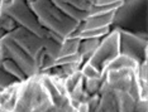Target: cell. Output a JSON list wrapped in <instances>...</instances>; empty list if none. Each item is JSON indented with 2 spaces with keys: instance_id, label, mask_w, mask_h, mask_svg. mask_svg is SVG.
Wrapping results in <instances>:
<instances>
[{
  "instance_id": "1",
  "label": "cell",
  "mask_w": 148,
  "mask_h": 112,
  "mask_svg": "<svg viewBox=\"0 0 148 112\" xmlns=\"http://www.w3.org/2000/svg\"><path fill=\"white\" fill-rule=\"evenodd\" d=\"M120 54H122L120 53V32L119 29H114L113 32L105 35V38L99 43L97 48L85 62L92 64L103 73L106 67Z\"/></svg>"
},
{
  "instance_id": "2",
  "label": "cell",
  "mask_w": 148,
  "mask_h": 112,
  "mask_svg": "<svg viewBox=\"0 0 148 112\" xmlns=\"http://www.w3.org/2000/svg\"><path fill=\"white\" fill-rule=\"evenodd\" d=\"M119 32H120V53L134 59L139 66L146 62L148 42L143 40L136 34L127 32V30L119 29Z\"/></svg>"
},
{
  "instance_id": "3",
  "label": "cell",
  "mask_w": 148,
  "mask_h": 112,
  "mask_svg": "<svg viewBox=\"0 0 148 112\" xmlns=\"http://www.w3.org/2000/svg\"><path fill=\"white\" fill-rule=\"evenodd\" d=\"M116 16V10H109V12L96 13V14L89 15L87 19L81 24V29H94V28H101V26H110Z\"/></svg>"
},
{
  "instance_id": "4",
  "label": "cell",
  "mask_w": 148,
  "mask_h": 112,
  "mask_svg": "<svg viewBox=\"0 0 148 112\" xmlns=\"http://www.w3.org/2000/svg\"><path fill=\"white\" fill-rule=\"evenodd\" d=\"M136 111H148V100L140 98L136 105Z\"/></svg>"
},
{
  "instance_id": "5",
  "label": "cell",
  "mask_w": 148,
  "mask_h": 112,
  "mask_svg": "<svg viewBox=\"0 0 148 112\" xmlns=\"http://www.w3.org/2000/svg\"><path fill=\"white\" fill-rule=\"evenodd\" d=\"M118 1H124V0H96L95 5L96 6H104V5H109V4H114Z\"/></svg>"
}]
</instances>
